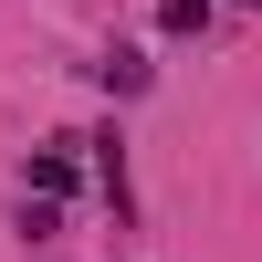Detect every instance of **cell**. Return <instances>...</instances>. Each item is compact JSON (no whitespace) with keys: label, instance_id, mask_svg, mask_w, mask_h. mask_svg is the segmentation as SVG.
<instances>
[{"label":"cell","instance_id":"cell-1","mask_svg":"<svg viewBox=\"0 0 262 262\" xmlns=\"http://www.w3.org/2000/svg\"><path fill=\"white\" fill-rule=\"evenodd\" d=\"M63 189H74V158L63 147H32V200H63Z\"/></svg>","mask_w":262,"mask_h":262},{"label":"cell","instance_id":"cell-2","mask_svg":"<svg viewBox=\"0 0 262 262\" xmlns=\"http://www.w3.org/2000/svg\"><path fill=\"white\" fill-rule=\"evenodd\" d=\"M95 74H105V95H137V84H147V63H137V53H105Z\"/></svg>","mask_w":262,"mask_h":262},{"label":"cell","instance_id":"cell-3","mask_svg":"<svg viewBox=\"0 0 262 262\" xmlns=\"http://www.w3.org/2000/svg\"><path fill=\"white\" fill-rule=\"evenodd\" d=\"M158 21H168V32H200V21H210V0H158Z\"/></svg>","mask_w":262,"mask_h":262}]
</instances>
